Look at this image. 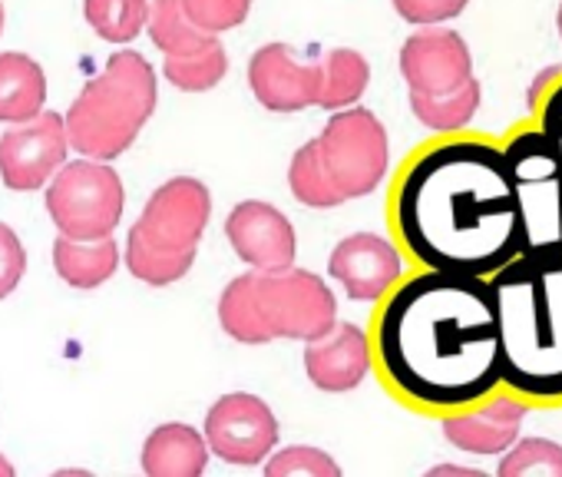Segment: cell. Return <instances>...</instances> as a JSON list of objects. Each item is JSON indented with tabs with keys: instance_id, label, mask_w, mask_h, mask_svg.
<instances>
[{
	"instance_id": "17",
	"label": "cell",
	"mask_w": 562,
	"mask_h": 477,
	"mask_svg": "<svg viewBox=\"0 0 562 477\" xmlns=\"http://www.w3.org/2000/svg\"><path fill=\"white\" fill-rule=\"evenodd\" d=\"M526 421V404L513 398H496L483 408L443 418V437L467 454H503Z\"/></svg>"
},
{
	"instance_id": "36",
	"label": "cell",
	"mask_w": 562,
	"mask_h": 477,
	"mask_svg": "<svg viewBox=\"0 0 562 477\" xmlns=\"http://www.w3.org/2000/svg\"><path fill=\"white\" fill-rule=\"evenodd\" d=\"M0 31H4V4H0Z\"/></svg>"
},
{
	"instance_id": "8",
	"label": "cell",
	"mask_w": 562,
	"mask_h": 477,
	"mask_svg": "<svg viewBox=\"0 0 562 477\" xmlns=\"http://www.w3.org/2000/svg\"><path fill=\"white\" fill-rule=\"evenodd\" d=\"M318 143L328 173L345 192V199L371 196L384 182L391 163V143L384 123L371 110L351 107L335 113L325 133L318 136Z\"/></svg>"
},
{
	"instance_id": "27",
	"label": "cell",
	"mask_w": 562,
	"mask_h": 477,
	"mask_svg": "<svg viewBox=\"0 0 562 477\" xmlns=\"http://www.w3.org/2000/svg\"><path fill=\"white\" fill-rule=\"evenodd\" d=\"M162 74L166 80L176 87V90H186V93H205L212 87H218L228 74V54L225 47L218 44V37L195 51V54H182V57H166L162 64Z\"/></svg>"
},
{
	"instance_id": "7",
	"label": "cell",
	"mask_w": 562,
	"mask_h": 477,
	"mask_svg": "<svg viewBox=\"0 0 562 477\" xmlns=\"http://www.w3.org/2000/svg\"><path fill=\"white\" fill-rule=\"evenodd\" d=\"M255 306L271 339L312 342L338 322L335 292L322 282V276L295 266L278 273L255 269Z\"/></svg>"
},
{
	"instance_id": "22",
	"label": "cell",
	"mask_w": 562,
	"mask_h": 477,
	"mask_svg": "<svg viewBox=\"0 0 562 477\" xmlns=\"http://www.w3.org/2000/svg\"><path fill=\"white\" fill-rule=\"evenodd\" d=\"M289 186H292V196L299 202L312 206V209H335V206L348 202L345 192L338 189V182L328 173V163L322 156V143L318 140L305 143L295 153V159L289 166Z\"/></svg>"
},
{
	"instance_id": "16",
	"label": "cell",
	"mask_w": 562,
	"mask_h": 477,
	"mask_svg": "<svg viewBox=\"0 0 562 477\" xmlns=\"http://www.w3.org/2000/svg\"><path fill=\"white\" fill-rule=\"evenodd\" d=\"M305 371L315 388L341 395L358 388L371 371V345L368 335L351 322H335L325 335L312 339L305 348Z\"/></svg>"
},
{
	"instance_id": "20",
	"label": "cell",
	"mask_w": 562,
	"mask_h": 477,
	"mask_svg": "<svg viewBox=\"0 0 562 477\" xmlns=\"http://www.w3.org/2000/svg\"><path fill=\"white\" fill-rule=\"evenodd\" d=\"M47 103V77L27 54H0V123H27Z\"/></svg>"
},
{
	"instance_id": "31",
	"label": "cell",
	"mask_w": 562,
	"mask_h": 477,
	"mask_svg": "<svg viewBox=\"0 0 562 477\" xmlns=\"http://www.w3.org/2000/svg\"><path fill=\"white\" fill-rule=\"evenodd\" d=\"M268 477H295V474H308V477H338L341 467L335 457H328L318 447H289L278 451L268 464H265Z\"/></svg>"
},
{
	"instance_id": "24",
	"label": "cell",
	"mask_w": 562,
	"mask_h": 477,
	"mask_svg": "<svg viewBox=\"0 0 562 477\" xmlns=\"http://www.w3.org/2000/svg\"><path fill=\"white\" fill-rule=\"evenodd\" d=\"M371 80V67L358 51H331L322 60V93H318V107L325 110H341V107H355Z\"/></svg>"
},
{
	"instance_id": "35",
	"label": "cell",
	"mask_w": 562,
	"mask_h": 477,
	"mask_svg": "<svg viewBox=\"0 0 562 477\" xmlns=\"http://www.w3.org/2000/svg\"><path fill=\"white\" fill-rule=\"evenodd\" d=\"M11 474H14V467L4 457H0V477H11Z\"/></svg>"
},
{
	"instance_id": "11",
	"label": "cell",
	"mask_w": 562,
	"mask_h": 477,
	"mask_svg": "<svg viewBox=\"0 0 562 477\" xmlns=\"http://www.w3.org/2000/svg\"><path fill=\"white\" fill-rule=\"evenodd\" d=\"M209 212H212L209 189L192 176H176L149 196L136 229L156 249L189 253L199 246V239L209 225Z\"/></svg>"
},
{
	"instance_id": "14",
	"label": "cell",
	"mask_w": 562,
	"mask_h": 477,
	"mask_svg": "<svg viewBox=\"0 0 562 477\" xmlns=\"http://www.w3.org/2000/svg\"><path fill=\"white\" fill-rule=\"evenodd\" d=\"M401 74L411 93L440 97L473 77V57L467 41L447 27H424L401 47Z\"/></svg>"
},
{
	"instance_id": "4",
	"label": "cell",
	"mask_w": 562,
	"mask_h": 477,
	"mask_svg": "<svg viewBox=\"0 0 562 477\" xmlns=\"http://www.w3.org/2000/svg\"><path fill=\"white\" fill-rule=\"evenodd\" d=\"M156 70L149 60L136 51L113 54L64 117L70 146L100 163L123 156L156 113Z\"/></svg>"
},
{
	"instance_id": "26",
	"label": "cell",
	"mask_w": 562,
	"mask_h": 477,
	"mask_svg": "<svg viewBox=\"0 0 562 477\" xmlns=\"http://www.w3.org/2000/svg\"><path fill=\"white\" fill-rule=\"evenodd\" d=\"M195 263V249L189 253H166L156 249L153 243H146L143 232L133 225L130 239H126V269L133 273V279L146 282V286H172L179 279L189 276Z\"/></svg>"
},
{
	"instance_id": "30",
	"label": "cell",
	"mask_w": 562,
	"mask_h": 477,
	"mask_svg": "<svg viewBox=\"0 0 562 477\" xmlns=\"http://www.w3.org/2000/svg\"><path fill=\"white\" fill-rule=\"evenodd\" d=\"M182 11L199 31L218 37V34L245 24V18L251 11V0H182Z\"/></svg>"
},
{
	"instance_id": "19",
	"label": "cell",
	"mask_w": 562,
	"mask_h": 477,
	"mask_svg": "<svg viewBox=\"0 0 562 477\" xmlns=\"http://www.w3.org/2000/svg\"><path fill=\"white\" fill-rule=\"evenodd\" d=\"M54 266L57 276L74 286V289H100L110 282L120 269V249L113 243V235L106 239H70L60 235L54 243Z\"/></svg>"
},
{
	"instance_id": "10",
	"label": "cell",
	"mask_w": 562,
	"mask_h": 477,
	"mask_svg": "<svg viewBox=\"0 0 562 477\" xmlns=\"http://www.w3.org/2000/svg\"><path fill=\"white\" fill-rule=\"evenodd\" d=\"M205 444L225 464H261L278 444V418L255 395H225L205 414Z\"/></svg>"
},
{
	"instance_id": "18",
	"label": "cell",
	"mask_w": 562,
	"mask_h": 477,
	"mask_svg": "<svg viewBox=\"0 0 562 477\" xmlns=\"http://www.w3.org/2000/svg\"><path fill=\"white\" fill-rule=\"evenodd\" d=\"M209 464L205 437L189 424H162L143 444V470L149 477H199Z\"/></svg>"
},
{
	"instance_id": "1",
	"label": "cell",
	"mask_w": 562,
	"mask_h": 477,
	"mask_svg": "<svg viewBox=\"0 0 562 477\" xmlns=\"http://www.w3.org/2000/svg\"><path fill=\"white\" fill-rule=\"evenodd\" d=\"M387 378L430 408H467L499 378L496 312L486 279L424 273L387 302L378 325Z\"/></svg>"
},
{
	"instance_id": "38",
	"label": "cell",
	"mask_w": 562,
	"mask_h": 477,
	"mask_svg": "<svg viewBox=\"0 0 562 477\" xmlns=\"http://www.w3.org/2000/svg\"><path fill=\"white\" fill-rule=\"evenodd\" d=\"M559 153H562V143H559Z\"/></svg>"
},
{
	"instance_id": "33",
	"label": "cell",
	"mask_w": 562,
	"mask_h": 477,
	"mask_svg": "<svg viewBox=\"0 0 562 477\" xmlns=\"http://www.w3.org/2000/svg\"><path fill=\"white\" fill-rule=\"evenodd\" d=\"M27 273V253L11 225L0 222V302H4Z\"/></svg>"
},
{
	"instance_id": "34",
	"label": "cell",
	"mask_w": 562,
	"mask_h": 477,
	"mask_svg": "<svg viewBox=\"0 0 562 477\" xmlns=\"http://www.w3.org/2000/svg\"><path fill=\"white\" fill-rule=\"evenodd\" d=\"M546 136H552L555 143H562V87L546 100L542 107V126H539Z\"/></svg>"
},
{
	"instance_id": "25",
	"label": "cell",
	"mask_w": 562,
	"mask_h": 477,
	"mask_svg": "<svg viewBox=\"0 0 562 477\" xmlns=\"http://www.w3.org/2000/svg\"><path fill=\"white\" fill-rule=\"evenodd\" d=\"M411 110L414 117L434 130V133H453V130H463L476 110H480V84L470 77L467 84H460L457 90L450 93H440V97H424V93H411Z\"/></svg>"
},
{
	"instance_id": "5",
	"label": "cell",
	"mask_w": 562,
	"mask_h": 477,
	"mask_svg": "<svg viewBox=\"0 0 562 477\" xmlns=\"http://www.w3.org/2000/svg\"><path fill=\"white\" fill-rule=\"evenodd\" d=\"M519 222V256H562V153L542 130L519 133L506 149Z\"/></svg>"
},
{
	"instance_id": "9",
	"label": "cell",
	"mask_w": 562,
	"mask_h": 477,
	"mask_svg": "<svg viewBox=\"0 0 562 477\" xmlns=\"http://www.w3.org/2000/svg\"><path fill=\"white\" fill-rule=\"evenodd\" d=\"M70 140L64 117L41 110L34 120L0 133V179L14 192H34L67 163Z\"/></svg>"
},
{
	"instance_id": "15",
	"label": "cell",
	"mask_w": 562,
	"mask_h": 477,
	"mask_svg": "<svg viewBox=\"0 0 562 477\" xmlns=\"http://www.w3.org/2000/svg\"><path fill=\"white\" fill-rule=\"evenodd\" d=\"M328 273L345 286L348 299L378 302L401 279L404 259L384 235L355 232L335 246V253L328 259Z\"/></svg>"
},
{
	"instance_id": "28",
	"label": "cell",
	"mask_w": 562,
	"mask_h": 477,
	"mask_svg": "<svg viewBox=\"0 0 562 477\" xmlns=\"http://www.w3.org/2000/svg\"><path fill=\"white\" fill-rule=\"evenodd\" d=\"M83 18L97 37L110 44H130L146 27L149 0H83Z\"/></svg>"
},
{
	"instance_id": "37",
	"label": "cell",
	"mask_w": 562,
	"mask_h": 477,
	"mask_svg": "<svg viewBox=\"0 0 562 477\" xmlns=\"http://www.w3.org/2000/svg\"><path fill=\"white\" fill-rule=\"evenodd\" d=\"M559 37H562V8H559Z\"/></svg>"
},
{
	"instance_id": "2",
	"label": "cell",
	"mask_w": 562,
	"mask_h": 477,
	"mask_svg": "<svg viewBox=\"0 0 562 477\" xmlns=\"http://www.w3.org/2000/svg\"><path fill=\"white\" fill-rule=\"evenodd\" d=\"M397 229L420 266L490 279L519 256L503 149L460 140L424 153L401 182Z\"/></svg>"
},
{
	"instance_id": "12",
	"label": "cell",
	"mask_w": 562,
	"mask_h": 477,
	"mask_svg": "<svg viewBox=\"0 0 562 477\" xmlns=\"http://www.w3.org/2000/svg\"><path fill=\"white\" fill-rule=\"evenodd\" d=\"M248 87L271 113H295L318 107L322 60H299L289 44H265L248 64Z\"/></svg>"
},
{
	"instance_id": "21",
	"label": "cell",
	"mask_w": 562,
	"mask_h": 477,
	"mask_svg": "<svg viewBox=\"0 0 562 477\" xmlns=\"http://www.w3.org/2000/svg\"><path fill=\"white\" fill-rule=\"evenodd\" d=\"M218 322L241 345H268V342H274L265 319H261V312H258V306H255V269L225 286V292L218 299Z\"/></svg>"
},
{
	"instance_id": "29",
	"label": "cell",
	"mask_w": 562,
	"mask_h": 477,
	"mask_svg": "<svg viewBox=\"0 0 562 477\" xmlns=\"http://www.w3.org/2000/svg\"><path fill=\"white\" fill-rule=\"evenodd\" d=\"M546 474L562 477V444L546 437H516L499 461V477H526Z\"/></svg>"
},
{
	"instance_id": "6",
	"label": "cell",
	"mask_w": 562,
	"mask_h": 477,
	"mask_svg": "<svg viewBox=\"0 0 562 477\" xmlns=\"http://www.w3.org/2000/svg\"><path fill=\"white\" fill-rule=\"evenodd\" d=\"M123 179L110 163L77 159L64 163L47 186V212L60 235L106 239L123 219Z\"/></svg>"
},
{
	"instance_id": "23",
	"label": "cell",
	"mask_w": 562,
	"mask_h": 477,
	"mask_svg": "<svg viewBox=\"0 0 562 477\" xmlns=\"http://www.w3.org/2000/svg\"><path fill=\"white\" fill-rule=\"evenodd\" d=\"M149 37L153 44L166 54V57H182V54H195L202 47H209L215 41V34L199 31L186 11L182 0H153L149 4V18H146Z\"/></svg>"
},
{
	"instance_id": "3",
	"label": "cell",
	"mask_w": 562,
	"mask_h": 477,
	"mask_svg": "<svg viewBox=\"0 0 562 477\" xmlns=\"http://www.w3.org/2000/svg\"><path fill=\"white\" fill-rule=\"evenodd\" d=\"M486 286L503 385L526 398H562V256H516Z\"/></svg>"
},
{
	"instance_id": "32",
	"label": "cell",
	"mask_w": 562,
	"mask_h": 477,
	"mask_svg": "<svg viewBox=\"0 0 562 477\" xmlns=\"http://www.w3.org/2000/svg\"><path fill=\"white\" fill-rule=\"evenodd\" d=\"M391 4L407 24L430 27V24H443V21L460 18L470 0H391Z\"/></svg>"
},
{
	"instance_id": "13",
	"label": "cell",
	"mask_w": 562,
	"mask_h": 477,
	"mask_svg": "<svg viewBox=\"0 0 562 477\" xmlns=\"http://www.w3.org/2000/svg\"><path fill=\"white\" fill-rule=\"evenodd\" d=\"M225 235L235 256L251 269L278 273V269L295 266V256H299L295 225L268 202H258V199L238 202L225 219Z\"/></svg>"
}]
</instances>
